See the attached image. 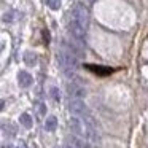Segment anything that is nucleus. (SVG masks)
Wrapping results in <instances>:
<instances>
[{
	"mask_svg": "<svg viewBox=\"0 0 148 148\" xmlns=\"http://www.w3.org/2000/svg\"><path fill=\"white\" fill-rule=\"evenodd\" d=\"M88 26H89V14H88L86 8L83 5L77 3L75 8L72 10V19H70V26H69L72 37L77 42H81L86 35Z\"/></svg>",
	"mask_w": 148,
	"mask_h": 148,
	"instance_id": "1",
	"label": "nucleus"
},
{
	"mask_svg": "<svg viewBox=\"0 0 148 148\" xmlns=\"http://www.w3.org/2000/svg\"><path fill=\"white\" fill-rule=\"evenodd\" d=\"M58 59H59V64H61L65 77L73 78L75 72H77V69H78V56L70 49V46H64L61 54H58Z\"/></svg>",
	"mask_w": 148,
	"mask_h": 148,
	"instance_id": "2",
	"label": "nucleus"
},
{
	"mask_svg": "<svg viewBox=\"0 0 148 148\" xmlns=\"http://www.w3.org/2000/svg\"><path fill=\"white\" fill-rule=\"evenodd\" d=\"M69 110H70L72 115H77V116H84L88 113V107L83 99H70Z\"/></svg>",
	"mask_w": 148,
	"mask_h": 148,
	"instance_id": "3",
	"label": "nucleus"
},
{
	"mask_svg": "<svg viewBox=\"0 0 148 148\" xmlns=\"http://www.w3.org/2000/svg\"><path fill=\"white\" fill-rule=\"evenodd\" d=\"M69 96H70V99H83L84 96H86V89H84L81 84L75 83V81H72V83H69Z\"/></svg>",
	"mask_w": 148,
	"mask_h": 148,
	"instance_id": "4",
	"label": "nucleus"
},
{
	"mask_svg": "<svg viewBox=\"0 0 148 148\" xmlns=\"http://www.w3.org/2000/svg\"><path fill=\"white\" fill-rule=\"evenodd\" d=\"M18 83H19V86L21 88H29L30 84L34 83V78H32V75L29 73V72H19L18 73Z\"/></svg>",
	"mask_w": 148,
	"mask_h": 148,
	"instance_id": "5",
	"label": "nucleus"
},
{
	"mask_svg": "<svg viewBox=\"0 0 148 148\" xmlns=\"http://www.w3.org/2000/svg\"><path fill=\"white\" fill-rule=\"evenodd\" d=\"M56 127H58V118L56 116H48L45 121V129L48 132H53L56 131Z\"/></svg>",
	"mask_w": 148,
	"mask_h": 148,
	"instance_id": "6",
	"label": "nucleus"
},
{
	"mask_svg": "<svg viewBox=\"0 0 148 148\" xmlns=\"http://www.w3.org/2000/svg\"><path fill=\"white\" fill-rule=\"evenodd\" d=\"M24 62H26L27 65H35L37 64V54L34 51H26L24 53Z\"/></svg>",
	"mask_w": 148,
	"mask_h": 148,
	"instance_id": "7",
	"label": "nucleus"
},
{
	"mask_svg": "<svg viewBox=\"0 0 148 148\" xmlns=\"http://www.w3.org/2000/svg\"><path fill=\"white\" fill-rule=\"evenodd\" d=\"M19 123H21V126H24V127H27V129L32 127V124H34V121H32L29 113H23V115L19 116Z\"/></svg>",
	"mask_w": 148,
	"mask_h": 148,
	"instance_id": "8",
	"label": "nucleus"
},
{
	"mask_svg": "<svg viewBox=\"0 0 148 148\" xmlns=\"http://www.w3.org/2000/svg\"><path fill=\"white\" fill-rule=\"evenodd\" d=\"M88 69H91V70H94V72H99L100 75H108L110 72H112V69H103V67H96V65H88Z\"/></svg>",
	"mask_w": 148,
	"mask_h": 148,
	"instance_id": "9",
	"label": "nucleus"
},
{
	"mask_svg": "<svg viewBox=\"0 0 148 148\" xmlns=\"http://www.w3.org/2000/svg\"><path fill=\"white\" fill-rule=\"evenodd\" d=\"M49 94H51V97H53L54 102H61V92H59V89L56 86H53L51 89H49Z\"/></svg>",
	"mask_w": 148,
	"mask_h": 148,
	"instance_id": "10",
	"label": "nucleus"
},
{
	"mask_svg": "<svg viewBox=\"0 0 148 148\" xmlns=\"http://www.w3.org/2000/svg\"><path fill=\"white\" fill-rule=\"evenodd\" d=\"M45 2L51 10H59L61 8V0H45Z\"/></svg>",
	"mask_w": 148,
	"mask_h": 148,
	"instance_id": "11",
	"label": "nucleus"
},
{
	"mask_svg": "<svg viewBox=\"0 0 148 148\" xmlns=\"http://www.w3.org/2000/svg\"><path fill=\"white\" fill-rule=\"evenodd\" d=\"M13 16H14V11H10V13H7V14H3V21L5 23H11V21H13Z\"/></svg>",
	"mask_w": 148,
	"mask_h": 148,
	"instance_id": "12",
	"label": "nucleus"
},
{
	"mask_svg": "<svg viewBox=\"0 0 148 148\" xmlns=\"http://www.w3.org/2000/svg\"><path fill=\"white\" fill-rule=\"evenodd\" d=\"M38 113H40V115H45V113H46V108H45L43 103H40V105H38Z\"/></svg>",
	"mask_w": 148,
	"mask_h": 148,
	"instance_id": "13",
	"label": "nucleus"
},
{
	"mask_svg": "<svg viewBox=\"0 0 148 148\" xmlns=\"http://www.w3.org/2000/svg\"><path fill=\"white\" fill-rule=\"evenodd\" d=\"M84 2H86V3H89V5H92L94 2H96V0H84Z\"/></svg>",
	"mask_w": 148,
	"mask_h": 148,
	"instance_id": "14",
	"label": "nucleus"
},
{
	"mask_svg": "<svg viewBox=\"0 0 148 148\" xmlns=\"http://www.w3.org/2000/svg\"><path fill=\"white\" fill-rule=\"evenodd\" d=\"M16 148H26V145H24V143H21V145H18Z\"/></svg>",
	"mask_w": 148,
	"mask_h": 148,
	"instance_id": "15",
	"label": "nucleus"
}]
</instances>
